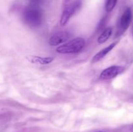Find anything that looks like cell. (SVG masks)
<instances>
[{
	"label": "cell",
	"mask_w": 133,
	"mask_h": 132,
	"mask_svg": "<svg viewBox=\"0 0 133 132\" xmlns=\"http://www.w3.org/2000/svg\"><path fill=\"white\" fill-rule=\"evenodd\" d=\"M27 59L31 63L42 65L49 64L53 61V58L52 57H40L38 56H28Z\"/></svg>",
	"instance_id": "cell-7"
},
{
	"label": "cell",
	"mask_w": 133,
	"mask_h": 132,
	"mask_svg": "<svg viewBox=\"0 0 133 132\" xmlns=\"http://www.w3.org/2000/svg\"><path fill=\"white\" fill-rule=\"evenodd\" d=\"M112 32V30L111 28H107L102 32L101 35L99 37L97 41H98L99 43L102 44L104 43L105 42H106L108 40V39L110 38V36H111Z\"/></svg>",
	"instance_id": "cell-9"
},
{
	"label": "cell",
	"mask_w": 133,
	"mask_h": 132,
	"mask_svg": "<svg viewBox=\"0 0 133 132\" xmlns=\"http://www.w3.org/2000/svg\"><path fill=\"white\" fill-rule=\"evenodd\" d=\"M23 19L27 25L38 27L43 21V12L38 5L29 4L23 10Z\"/></svg>",
	"instance_id": "cell-1"
},
{
	"label": "cell",
	"mask_w": 133,
	"mask_h": 132,
	"mask_svg": "<svg viewBox=\"0 0 133 132\" xmlns=\"http://www.w3.org/2000/svg\"><path fill=\"white\" fill-rule=\"evenodd\" d=\"M116 44L117 42H114L110 44V45H109L108 47H107L106 48L100 50V51L98 53H97V54L94 56V58H92V62H93V63H95V62H99V61L101 60V59H103L108 53H110V52L112 50L113 48L116 45Z\"/></svg>",
	"instance_id": "cell-8"
},
{
	"label": "cell",
	"mask_w": 133,
	"mask_h": 132,
	"mask_svg": "<svg viewBox=\"0 0 133 132\" xmlns=\"http://www.w3.org/2000/svg\"><path fill=\"white\" fill-rule=\"evenodd\" d=\"M132 17V14L131 9L129 8V9H126L123 14H122L120 18V21H119V30H118L119 34H123L129 28L131 23Z\"/></svg>",
	"instance_id": "cell-4"
},
{
	"label": "cell",
	"mask_w": 133,
	"mask_h": 132,
	"mask_svg": "<svg viewBox=\"0 0 133 132\" xmlns=\"http://www.w3.org/2000/svg\"><path fill=\"white\" fill-rule=\"evenodd\" d=\"M132 34H133V30H132Z\"/></svg>",
	"instance_id": "cell-14"
},
{
	"label": "cell",
	"mask_w": 133,
	"mask_h": 132,
	"mask_svg": "<svg viewBox=\"0 0 133 132\" xmlns=\"http://www.w3.org/2000/svg\"><path fill=\"white\" fill-rule=\"evenodd\" d=\"M123 67L122 66H110L101 72L100 77L103 80H110L119 75L123 72Z\"/></svg>",
	"instance_id": "cell-5"
},
{
	"label": "cell",
	"mask_w": 133,
	"mask_h": 132,
	"mask_svg": "<svg viewBox=\"0 0 133 132\" xmlns=\"http://www.w3.org/2000/svg\"><path fill=\"white\" fill-rule=\"evenodd\" d=\"M131 131L133 132V125H132V126L131 127Z\"/></svg>",
	"instance_id": "cell-12"
},
{
	"label": "cell",
	"mask_w": 133,
	"mask_h": 132,
	"mask_svg": "<svg viewBox=\"0 0 133 132\" xmlns=\"http://www.w3.org/2000/svg\"><path fill=\"white\" fill-rule=\"evenodd\" d=\"M30 1V4H34V5H38L41 3L42 0H29Z\"/></svg>",
	"instance_id": "cell-11"
},
{
	"label": "cell",
	"mask_w": 133,
	"mask_h": 132,
	"mask_svg": "<svg viewBox=\"0 0 133 132\" xmlns=\"http://www.w3.org/2000/svg\"><path fill=\"white\" fill-rule=\"evenodd\" d=\"M70 35L67 32H59L53 35L49 39V43L51 46L58 45L62 43L65 42L70 39Z\"/></svg>",
	"instance_id": "cell-6"
},
{
	"label": "cell",
	"mask_w": 133,
	"mask_h": 132,
	"mask_svg": "<svg viewBox=\"0 0 133 132\" xmlns=\"http://www.w3.org/2000/svg\"><path fill=\"white\" fill-rule=\"evenodd\" d=\"M80 7V1H75V2H73L68 5L64 9V10H63V12L61 16V21H60L61 25L64 26L65 25H66V23L69 21L70 18L79 10Z\"/></svg>",
	"instance_id": "cell-3"
},
{
	"label": "cell",
	"mask_w": 133,
	"mask_h": 132,
	"mask_svg": "<svg viewBox=\"0 0 133 132\" xmlns=\"http://www.w3.org/2000/svg\"><path fill=\"white\" fill-rule=\"evenodd\" d=\"M117 3V0H106L105 9L107 12H110L114 9Z\"/></svg>",
	"instance_id": "cell-10"
},
{
	"label": "cell",
	"mask_w": 133,
	"mask_h": 132,
	"mask_svg": "<svg viewBox=\"0 0 133 132\" xmlns=\"http://www.w3.org/2000/svg\"><path fill=\"white\" fill-rule=\"evenodd\" d=\"M85 41L82 38H76L66 43L61 45L57 49V52L61 54H73L79 53L84 48Z\"/></svg>",
	"instance_id": "cell-2"
},
{
	"label": "cell",
	"mask_w": 133,
	"mask_h": 132,
	"mask_svg": "<svg viewBox=\"0 0 133 132\" xmlns=\"http://www.w3.org/2000/svg\"><path fill=\"white\" fill-rule=\"evenodd\" d=\"M98 132H105V131H98Z\"/></svg>",
	"instance_id": "cell-13"
}]
</instances>
